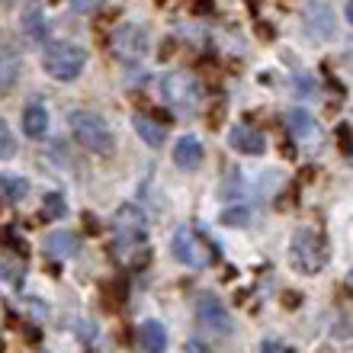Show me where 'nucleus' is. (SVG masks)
I'll return each mask as SVG.
<instances>
[{"instance_id": "f257e3e1", "label": "nucleus", "mask_w": 353, "mask_h": 353, "mask_svg": "<svg viewBox=\"0 0 353 353\" xmlns=\"http://www.w3.org/2000/svg\"><path fill=\"white\" fill-rule=\"evenodd\" d=\"M112 244L129 267H145L151 261L148 248V219L139 205H122L112 219Z\"/></svg>"}, {"instance_id": "f03ea898", "label": "nucleus", "mask_w": 353, "mask_h": 353, "mask_svg": "<svg viewBox=\"0 0 353 353\" xmlns=\"http://www.w3.org/2000/svg\"><path fill=\"white\" fill-rule=\"evenodd\" d=\"M71 132H74V139L81 141L90 154H103V158H106V154L116 151V139H112L106 119L97 116V112H90V110L71 112Z\"/></svg>"}, {"instance_id": "7ed1b4c3", "label": "nucleus", "mask_w": 353, "mask_h": 353, "mask_svg": "<svg viewBox=\"0 0 353 353\" xmlns=\"http://www.w3.org/2000/svg\"><path fill=\"white\" fill-rule=\"evenodd\" d=\"M289 257H292V267L299 273L312 276L327 263V241L315 228H299L292 234V241H289Z\"/></svg>"}, {"instance_id": "20e7f679", "label": "nucleus", "mask_w": 353, "mask_h": 353, "mask_svg": "<svg viewBox=\"0 0 353 353\" xmlns=\"http://www.w3.org/2000/svg\"><path fill=\"white\" fill-rule=\"evenodd\" d=\"M161 93H164L170 110L186 116V112H196L199 100H203V84L190 71H174V74H168L161 81Z\"/></svg>"}, {"instance_id": "39448f33", "label": "nucleus", "mask_w": 353, "mask_h": 353, "mask_svg": "<svg viewBox=\"0 0 353 353\" xmlns=\"http://www.w3.org/2000/svg\"><path fill=\"white\" fill-rule=\"evenodd\" d=\"M87 65V52L74 42H52L42 55V68L46 74H52L55 81H74Z\"/></svg>"}, {"instance_id": "423d86ee", "label": "nucleus", "mask_w": 353, "mask_h": 353, "mask_svg": "<svg viewBox=\"0 0 353 353\" xmlns=\"http://www.w3.org/2000/svg\"><path fill=\"white\" fill-rule=\"evenodd\" d=\"M170 254L186 267H205L212 261V244L205 241L199 232H193L190 225H180L170 238Z\"/></svg>"}, {"instance_id": "0eeeda50", "label": "nucleus", "mask_w": 353, "mask_h": 353, "mask_svg": "<svg viewBox=\"0 0 353 353\" xmlns=\"http://www.w3.org/2000/svg\"><path fill=\"white\" fill-rule=\"evenodd\" d=\"M110 46L119 61H129L132 65V61H141L145 52H148V32L141 26H135V23H122V26L112 29Z\"/></svg>"}, {"instance_id": "6e6552de", "label": "nucleus", "mask_w": 353, "mask_h": 353, "mask_svg": "<svg viewBox=\"0 0 353 353\" xmlns=\"http://www.w3.org/2000/svg\"><path fill=\"white\" fill-rule=\"evenodd\" d=\"M196 321L205 327V331H212V334H228L232 331V315L225 312L222 299L212 296V292H199L196 299Z\"/></svg>"}, {"instance_id": "1a4fd4ad", "label": "nucleus", "mask_w": 353, "mask_h": 353, "mask_svg": "<svg viewBox=\"0 0 353 353\" xmlns=\"http://www.w3.org/2000/svg\"><path fill=\"white\" fill-rule=\"evenodd\" d=\"M302 19H305L308 32L318 39V42H327V39H334V13L327 7L325 0H308L305 7H302Z\"/></svg>"}, {"instance_id": "9d476101", "label": "nucleus", "mask_w": 353, "mask_h": 353, "mask_svg": "<svg viewBox=\"0 0 353 353\" xmlns=\"http://www.w3.org/2000/svg\"><path fill=\"white\" fill-rule=\"evenodd\" d=\"M228 141H232L234 151H241V154H261L267 148V139H263V132H257L254 125H234L228 132Z\"/></svg>"}, {"instance_id": "9b49d317", "label": "nucleus", "mask_w": 353, "mask_h": 353, "mask_svg": "<svg viewBox=\"0 0 353 353\" xmlns=\"http://www.w3.org/2000/svg\"><path fill=\"white\" fill-rule=\"evenodd\" d=\"M174 164L183 170H196L203 164V145L193 135H183V139L174 141Z\"/></svg>"}, {"instance_id": "f8f14e48", "label": "nucleus", "mask_w": 353, "mask_h": 353, "mask_svg": "<svg viewBox=\"0 0 353 353\" xmlns=\"http://www.w3.org/2000/svg\"><path fill=\"white\" fill-rule=\"evenodd\" d=\"M19 77V52L10 42H0V93L13 90Z\"/></svg>"}, {"instance_id": "ddd939ff", "label": "nucleus", "mask_w": 353, "mask_h": 353, "mask_svg": "<svg viewBox=\"0 0 353 353\" xmlns=\"http://www.w3.org/2000/svg\"><path fill=\"white\" fill-rule=\"evenodd\" d=\"M139 344L145 353H164L168 350V327L161 325V321H145V325L139 327Z\"/></svg>"}, {"instance_id": "4468645a", "label": "nucleus", "mask_w": 353, "mask_h": 353, "mask_svg": "<svg viewBox=\"0 0 353 353\" xmlns=\"http://www.w3.org/2000/svg\"><path fill=\"white\" fill-rule=\"evenodd\" d=\"M48 129V112L42 103H29L26 110H23V132H26L29 139H42Z\"/></svg>"}, {"instance_id": "2eb2a0df", "label": "nucleus", "mask_w": 353, "mask_h": 353, "mask_svg": "<svg viewBox=\"0 0 353 353\" xmlns=\"http://www.w3.org/2000/svg\"><path fill=\"white\" fill-rule=\"evenodd\" d=\"M286 125H289V132L296 135V139H315V132H318V125H315V119H312V112L308 110H289L286 112Z\"/></svg>"}, {"instance_id": "dca6fc26", "label": "nucleus", "mask_w": 353, "mask_h": 353, "mask_svg": "<svg viewBox=\"0 0 353 353\" xmlns=\"http://www.w3.org/2000/svg\"><path fill=\"white\" fill-rule=\"evenodd\" d=\"M77 251V234H71V232H52L46 238V254L48 257H71V254Z\"/></svg>"}, {"instance_id": "f3484780", "label": "nucleus", "mask_w": 353, "mask_h": 353, "mask_svg": "<svg viewBox=\"0 0 353 353\" xmlns=\"http://www.w3.org/2000/svg\"><path fill=\"white\" fill-rule=\"evenodd\" d=\"M29 193V183L23 176H10V174H0V203L7 205H17L19 199H26Z\"/></svg>"}, {"instance_id": "a211bd4d", "label": "nucleus", "mask_w": 353, "mask_h": 353, "mask_svg": "<svg viewBox=\"0 0 353 353\" xmlns=\"http://www.w3.org/2000/svg\"><path fill=\"white\" fill-rule=\"evenodd\" d=\"M135 129H139V135L145 141H148L151 148H158V145H164V139H168V135H164V125H161V122H154V119H148V116H135Z\"/></svg>"}, {"instance_id": "6ab92c4d", "label": "nucleus", "mask_w": 353, "mask_h": 353, "mask_svg": "<svg viewBox=\"0 0 353 353\" xmlns=\"http://www.w3.org/2000/svg\"><path fill=\"white\" fill-rule=\"evenodd\" d=\"M23 270H26V263H23V254H0V276L10 279V283H19V276H23Z\"/></svg>"}, {"instance_id": "aec40b11", "label": "nucleus", "mask_w": 353, "mask_h": 353, "mask_svg": "<svg viewBox=\"0 0 353 353\" xmlns=\"http://www.w3.org/2000/svg\"><path fill=\"white\" fill-rule=\"evenodd\" d=\"M23 29H26L29 39H39L42 32H46V19H42V10H39V3H29V7L23 10Z\"/></svg>"}, {"instance_id": "412c9836", "label": "nucleus", "mask_w": 353, "mask_h": 353, "mask_svg": "<svg viewBox=\"0 0 353 353\" xmlns=\"http://www.w3.org/2000/svg\"><path fill=\"white\" fill-rule=\"evenodd\" d=\"M68 205H65V196L61 193H46V199H42V215L46 219H65Z\"/></svg>"}, {"instance_id": "4be33fe9", "label": "nucleus", "mask_w": 353, "mask_h": 353, "mask_svg": "<svg viewBox=\"0 0 353 353\" xmlns=\"http://www.w3.org/2000/svg\"><path fill=\"white\" fill-rule=\"evenodd\" d=\"M248 219H251V209H248V205H232V209H225L222 212L225 225H244Z\"/></svg>"}, {"instance_id": "5701e85b", "label": "nucleus", "mask_w": 353, "mask_h": 353, "mask_svg": "<svg viewBox=\"0 0 353 353\" xmlns=\"http://www.w3.org/2000/svg\"><path fill=\"white\" fill-rule=\"evenodd\" d=\"M13 148H17V141H13V132H10L7 122L0 119V161L10 158V154H13Z\"/></svg>"}, {"instance_id": "b1692460", "label": "nucleus", "mask_w": 353, "mask_h": 353, "mask_svg": "<svg viewBox=\"0 0 353 353\" xmlns=\"http://www.w3.org/2000/svg\"><path fill=\"white\" fill-rule=\"evenodd\" d=\"M337 148H341V154H344V158H350V154H353L350 125H347V122H341V125H337Z\"/></svg>"}, {"instance_id": "393cba45", "label": "nucleus", "mask_w": 353, "mask_h": 353, "mask_svg": "<svg viewBox=\"0 0 353 353\" xmlns=\"http://www.w3.org/2000/svg\"><path fill=\"white\" fill-rule=\"evenodd\" d=\"M238 193H244L241 174H238V170H228V186H225V196H238Z\"/></svg>"}, {"instance_id": "a878e982", "label": "nucleus", "mask_w": 353, "mask_h": 353, "mask_svg": "<svg viewBox=\"0 0 353 353\" xmlns=\"http://www.w3.org/2000/svg\"><path fill=\"white\" fill-rule=\"evenodd\" d=\"M103 0H71V7L77 10V13H93V10H100Z\"/></svg>"}, {"instance_id": "bb28decb", "label": "nucleus", "mask_w": 353, "mask_h": 353, "mask_svg": "<svg viewBox=\"0 0 353 353\" xmlns=\"http://www.w3.org/2000/svg\"><path fill=\"white\" fill-rule=\"evenodd\" d=\"M174 52H176V42L174 39H164V46H161V61H170V58H174Z\"/></svg>"}, {"instance_id": "cd10ccee", "label": "nucleus", "mask_w": 353, "mask_h": 353, "mask_svg": "<svg viewBox=\"0 0 353 353\" xmlns=\"http://www.w3.org/2000/svg\"><path fill=\"white\" fill-rule=\"evenodd\" d=\"M84 228H87L90 234H97V232H100V222H97V219H93V215L87 212V215H84Z\"/></svg>"}, {"instance_id": "c85d7f7f", "label": "nucleus", "mask_w": 353, "mask_h": 353, "mask_svg": "<svg viewBox=\"0 0 353 353\" xmlns=\"http://www.w3.org/2000/svg\"><path fill=\"white\" fill-rule=\"evenodd\" d=\"M186 353H212V350L205 344H199V341H190V344H186Z\"/></svg>"}, {"instance_id": "c756f323", "label": "nucleus", "mask_w": 353, "mask_h": 353, "mask_svg": "<svg viewBox=\"0 0 353 353\" xmlns=\"http://www.w3.org/2000/svg\"><path fill=\"white\" fill-rule=\"evenodd\" d=\"M299 302H302V299H299L296 292H283V305H286V308H296Z\"/></svg>"}, {"instance_id": "7c9ffc66", "label": "nucleus", "mask_w": 353, "mask_h": 353, "mask_svg": "<svg viewBox=\"0 0 353 353\" xmlns=\"http://www.w3.org/2000/svg\"><path fill=\"white\" fill-rule=\"evenodd\" d=\"M222 112H225V106H215V110H212V116H209V125H212V129L222 122Z\"/></svg>"}, {"instance_id": "2f4dec72", "label": "nucleus", "mask_w": 353, "mask_h": 353, "mask_svg": "<svg viewBox=\"0 0 353 353\" xmlns=\"http://www.w3.org/2000/svg\"><path fill=\"white\" fill-rule=\"evenodd\" d=\"M257 36H261V39H273V32H270L267 23H261V26H257Z\"/></svg>"}, {"instance_id": "473e14b6", "label": "nucleus", "mask_w": 353, "mask_h": 353, "mask_svg": "<svg viewBox=\"0 0 353 353\" xmlns=\"http://www.w3.org/2000/svg\"><path fill=\"white\" fill-rule=\"evenodd\" d=\"M48 3H61V0H48Z\"/></svg>"}, {"instance_id": "72a5a7b5", "label": "nucleus", "mask_w": 353, "mask_h": 353, "mask_svg": "<svg viewBox=\"0 0 353 353\" xmlns=\"http://www.w3.org/2000/svg\"><path fill=\"white\" fill-rule=\"evenodd\" d=\"M248 3H261V0H248Z\"/></svg>"}, {"instance_id": "f704fd0d", "label": "nucleus", "mask_w": 353, "mask_h": 353, "mask_svg": "<svg viewBox=\"0 0 353 353\" xmlns=\"http://www.w3.org/2000/svg\"><path fill=\"white\" fill-rule=\"evenodd\" d=\"M321 353H331V350H321Z\"/></svg>"}, {"instance_id": "c9c22d12", "label": "nucleus", "mask_w": 353, "mask_h": 353, "mask_svg": "<svg viewBox=\"0 0 353 353\" xmlns=\"http://www.w3.org/2000/svg\"><path fill=\"white\" fill-rule=\"evenodd\" d=\"M0 350H3V344H0Z\"/></svg>"}]
</instances>
